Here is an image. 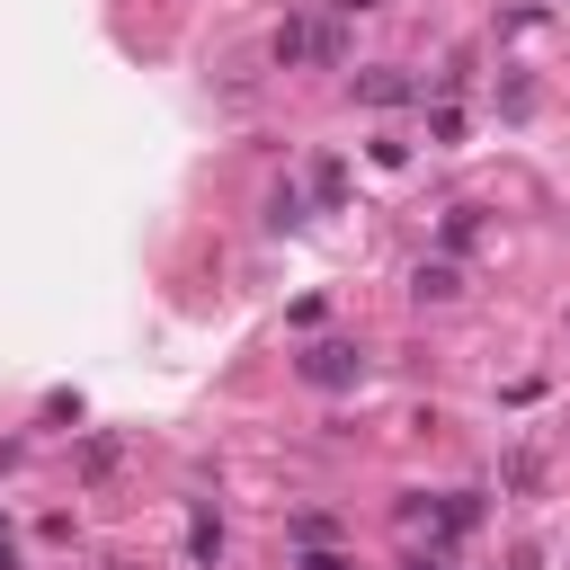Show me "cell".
<instances>
[{
	"label": "cell",
	"mask_w": 570,
	"mask_h": 570,
	"mask_svg": "<svg viewBox=\"0 0 570 570\" xmlns=\"http://www.w3.org/2000/svg\"><path fill=\"white\" fill-rule=\"evenodd\" d=\"M347 53V36H338V18H285L276 27V62L294 71V62H338Z\"/></svg>",
	"instance_id": "obj_1"
},
{
	"label": "cell",
	"mask_w": 570,
	"mask_h": 570,
	"mask_svg": "<svg viewBox=\"0 0 570 570\" xmlns=\"http://www.w3.org/2000/svg\"><path fill=\"white\" fill-rule=\"evenodd\" d=\"M303 383H312V392L365 383V347H356V338H312V347H303Z\"/></svg>",
	"instance_id": "obj_2"
},
{
	"label": "cell",
	"mask_w": 570,
	"mask_h": 570,
	"mask_svg": "<svg viewBox=\"0 0 570 570\" xmlns=\"http://www.w3.org/2000/svg\"><path fill=\"white\" fill-rule=\"evenodd\" d=\"M410 89H419L410 71H356V98H365V107H401Z\"/></svg>",
	"instance_id": "obj_3"
},
{
	"label": "cell",
	"mask_w": 570,
	"mask_h": 570,
	"mask_svg": "<svg viewBox=\"0 0 570 570\" xmlns=\"http://www.w3.org/2000/svg\"><path fill=\"white\" fill-rule=\"evenodd\" d=\"M410 294H419V303H454V294H463V276H454L445 258H428V267L410 276Z\"/></svg>",
	"instance_id": "obj_4"
},
{
	"label": "cell",
	"mask_w": 570,
	"mask_h": 570,
	"mask_svg": "<svg viewBox=\"0 0 570 570\" xmlns=\"http://www.w3.org/2000/svg\"><path fill=\"white\" fill-rule=\"evenodd\" d=\"M187 552H196V561H214V552H223V517H214V508H196V517H187Z\"/></svg>",
	"instance_id": "obj_5"
},
{
	"label": "cell",
	"mask_w": 570,
	"mask_h": 570,
	"mask_svg": "<svg viewBox=\"0 0 570 570\" xmlns=\"http://www.w3.org/2000/svg\"><path fill=\"white\" fill-rule=\"evenodd\" d=\"M499 481H508V490H517V499H525V490H534V481H543V454H534V445H517V454H508V472H499Z\"/></svg>",
	"instance_id": "obj_6"
},
{
	"label": "cell",
	"mask_w": 570,
	"mask_h": 570,
	"mask_svg": "<svg viewBox=\"0 0 570 570\" xmlns=\"http://www.w3.org/2000/svg\"><path fill=\"white\" fill-rule=\"evenodd\" d=\"M267 223H276V232H294V223H303V196H294V187H276V205H267Z\"/></svg>",
	"instance_id": "obj_7"
},
{
	"label": "cell",
	"mask_w": 570,
	"mask_h": 570,
	"mask_svg": "<svg viewBox=\"0 0 570 570\" xmlns=\"http://www.w3.org/2000/svg\"><path fill=\"white\" fill-rule=\"evenodd\" d=\"M294 570H356V561H338V552H303Z\"/></svg>",
	"instance_id": "obj_8"
},
{
	"label": "cell",
	"mask_w": 570,
	"mask_h": 570,
	"mask_svg": "<svg viewBox=\"0 0 570 570\" xmlns=\"http://www.w3.org/2000/svg\"><path fill=\"white\" fill-rule=\"evenodd\" d=\"M0 570H18V534H9V517H0Z\"/></svg>",
	"instance_id": "obj_9"
},
{
	"label": "cell",
	"mask_w": 570,
	"mask_h": 570,
	"mask_svg": "<svg viewBox=\"0 0 570 570\" xmlns=\"http://www.w3.org/2000/svg\"><path fill=\"white\" fill-rule=\"evenodd\" d=\"M365 9H374V0H330V18H365Z\"/></svg>",
	"instance_id": "obj_10"
},
{
	"label": "cell",
	"mask_w": 570,
	"mask_h": 570,
	"mask_svg": "<svg viewBox=\"0 0 570 570\" xmlns=\"http://www.w3.org/2000/svg\"><path fill=\"white\" fill-rule=\"evenodd\" d=\"M410 570H445V552H419V561H410Z\"/></svg>",
	"instance_id": "obj_11"
}]
</instances>
